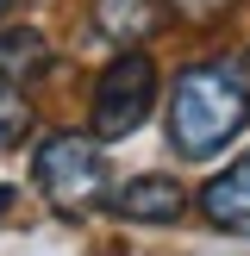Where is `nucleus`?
<instances>
[{"instance_id": "9b49d317", "label": "nucleus", "mask_w": 250, "mask_h": 256, "mask_svg": "<svg viewBox=\"0 0 250 256\" xmlns=\"http://www.w3.org/2000/svg\"><path fill=\"white\" fill-rule=\"evenodd\" d=\"M6 200H12V188H0V212H6Z\"/></svg>"}, {"instance_id": "20e7f679", "label": "nucleus", "mask_w": 250, "mask_h": 256, "mask_svg": "<svg viewBox=\"0 0 250 256\" xmlns=\"http://www.w3.org/2000/svg\"><path fill=\"white\" fill-rule=\"evenodd\" d=\"M106 212L112 219H132V225H175L188 212V194H182L175 175H132V182L112 188Z\"/></svg>"}, {"instance_id": "9d476101", "label": "nucleus", "mask_w": 250, "mask_h": 256, "mask_svg": "<svg viewBox=\"0 0 250 256\" xmlns=\"http://www.w3.org/2000/svg\"><path fill=\"white\" fill-rule=\"evenodd\" d=\"M12 6H19V0H0V19H6V12H12Z\"/></svg>"}, {"instance_id": "1a4fd4ad", "label": "nucleus", "mask_w": 250, "mask_h": 256, "mask_svg": "<svg viewBox=\"0 0 250 256\" xmlns=\"http://www.w3.org/2000/svg\"><path fill=\"white\" fill-rule=\"evenodd\" d=\"M169 6V19H182V25H219L225 12H238L244 0H162Z\"/></svg>"}, {"instance_id": "6e6552de", "label": "nucleus", "mask_w": 250, "mask_h": 256, "mask_svg": "<svg viewBox=\"0 0 250 256\" xmlns=\"http://www.w3.org/2000/svg\"><path fill=\"white\" fill-rule=\"evenodd\" d=\"M25 138H32V100H25L19 88H0V156L19 150Z\"/></svg>"}, {"instance_id": "f03ea898", "label": "nucleus", "mask_w": 250, "mask_h": 256, "mask_svg": "<svg viewBox=\"0 0 250 256\" xmlns=\"http://www.w3.org/2000/svg\"><path fill=\"white\" fill-rule=\"evenodd\" d=\"M32 182L62 219H75L106 194V156L88 132H50L32 156Z\"/></svg>"}, {"instance_id": "423d86ee", "label": "nucleus", "mask_w": 250, "mask_h": 256, "mask_svg": "<svg viewBox=\"0 0 250 256\" xmlns=\"http://www.w3.org/2000/svg\"><path fill=\"white\" fill-rule=\"evenodd\" d=\"M50 62H56V50H50L44 32H32V25H0V88H38L50 75Z\"/></svg>"}, {"instance_id": "7ed1b4c3", "label": "nucleus", "mask_w": 250, "mask_h": 256, "mask_svg": "<svg viewBox=\"0 0 250 256\" xmlns=\"http://www.w3.org/2000/svg\"><path fill=\"white\" fill-rule=\"evenodd\" d=\"M156 106V62L150 50H119L94 82V138H132Z\"/></svg>"}, {"instance_id": "39448f33", "label": "nucleus", "mask_w": 250, "mask_h": 256, "mask_svg": "<svg viewBox=\"0 0 250 256\" xmlns=\"http://www.w3.org/2000/svg\"><path fill=\"white\" fill-rule=\"evenodd\" d=\"M200 212H206V225H219V232L250 238V150L238 162H225V169L200 188Z\"/></svg>"}, {"instance_id": "0eeeda50", "label": "nucleus", "mask_w": 250, "mask_h": 256, "mask_svg": "<svg viewBox=\"0 0 250 256\" xmlns=\"http://www.w3.org/2000/svg\"><path fill=\"white\" fill-rule=\"evenodd\" d=\"M162 19H169L162 0H94V32L106 38V44H119V50L144 44Z\"/></svg>"}, {"instance_id": "f257e3e1", "label": "nucleus", "mask_w": 250, "mask_h": 256, "mask_svg": "<svg viewBox=\"0 0 250 256\" xmlns=\"http://www.w3.org/2000/svg\"><path fill=\"white\" fill-rule=\"evenodd\" d=\"M250 125V56H200L175 75L169 106H162V132L169 150L188 162H206Z\"/></svg>"}]
</instances>
